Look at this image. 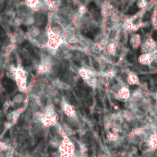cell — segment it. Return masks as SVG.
<instances>
[{
  "mask_svg": "<svg viewBox=\"0 0 157 157\" xmlns=\"http://www.w3.org/2000/svg\"><path fill=\"white\" fill-rule=\"evenodd\" d=\"M10 73L12 75V78L15 81L16 85L19 91L22 94L28 93V75L25 69L19 67H12L10 68Z\"/></svg>",
  "mask_w": 157,
  "mask_h": 157,
  "instance_id": "6da1fadb",
  "label": "cell"
},
{
  "mask_svg": "<svg viewBox=\"0 0 157 157\" xmlns=\"http://www.w3.org/2000/svg\"><path fill=\"white\" fill-rule=\"evenodd\" d=\"M45 36H46L45 46L48 48V50L50 52H53L52 54H56L58 51L59 47L64 43L63 36L55 33L50 27L47 28V30L45 32Z\"/></svg>",
  "mask_w": 157,
  "mask_h": 157,
  "instance_id": "7a4b0ae2",
  "label": "cell"
},
{
  "mask_svg": "<svg viewBox=\"0 0 157 157\" xmlns=\"http://www.w3.org/2000/svg\"><path fill=\"white\" fill-rule=\"evenodd\" d=\"M61 108L63 113L68 119H75L77 117V113L74 106L64 99L61 101Z\"/></svg>",
  "mask_w": 157,
  "mask_h": 157,
  "instance_id": "3957f363",
  "label": "cell"
},
{
  "mask_svg": "<svg viewBox=\"0 0 157 157\" xmlns=\"http://www.w3.org/2000/svg\"><path fill=\"white\" fill-rule=\"evenodd\" d=\"M52 69V62L49 57H45V59L42 60V62L37 66V73L40 75L48 74Z\"/></svg>",
  "mask_w": 157,
  "mask_h": 157,
  "instance_id": "277c9868",
  "label": "cell"
},
{
  "mask_svg": "<svg viewBox=\"0 0 157 157\" xmlns=\"http://www.w3.org/2000/svg\"><path fill=\"white\" fill-rule=\"evenodd\" d=\"M78 76H80L85 82H87L92 77H94L95 75L92 69H90L88 67H81L78 69Z\"/></svg>",
  "mask_w": 157,
  "mask_h": 157,
  "instance_id": "5b68a950",
  "label": "cell"
},
{
  "mask_svg": "<svg viewBox=\"0 0 157 157\" xmlns=\"http://www.w3.org/2000/svg\"><path fill=\"white\" fill-rule=\"evenodd\" d=\"M154 60V57L151 53H142L139 56V63L141 65H151Z\"/></svg>",
  "mask_w": 157,
  "mask_h": 157,
  "instance_id": "8992f818",
  "label": "cell"
},
{
  "mask_svg": "<svg viewBox=\"0 0 157 157\" xmlns=\"http://www.w3.org/2000/svg\"><path fill=\"white\" fill-rule=\"evenodd\" d=\"M147 144H148V150L151 151H153L157 149V132H153L150 135Z\"/></svg>",
  "mask_w": 157,
  "mask_h": 157,
  "instance_id": "52a82bcc",
  "label": "cell"
},
{
  "mask_svg": "<svg viewBox=\"0 0 157 157\" xmlns=\"http://www.w3.org/2000/svg\"><path fill=\"white\" fill-rule=\"evenodd\" d=\"M44 2L41 0H25V4L28 9H31L33 10H39L42 8V4Z\"/></svg>",
  "mask_w": 157,
  "mask_h": 157,
  "instance_id": "ba28073f",
  "label": "cell"
},
{
  "mask_svg": "<svg viewBox=\"0 0 157 157\" xmlns=\"http://www.w3.org/2000/svg\"><path fill=\"white\" fill-rule=\"evenodd\" d=\"M117 97L121 100H128L130 97V91L128 89V87L127 86H123L121 88H119L117 90Z\"/></svg>",
  "mask_w": 157,
  "mask_h": 157,
  "instance_id": "9c48e42d",
  "label": "cell"
},
{
  "mask_svg": "<svg viewBox=\"0 0 157 157\" xmlns=\"http://www.w3.org/2000/svg\"><path fill=\"white\" fill-rule=\"evenodd\" d=\"M130 45L132 46V48L134 49H137L140 46L141 44V38H140V35L138 34V33H134L131 35L130 37Z\"/></svg>",
  "mask_w": 157,
  "mask_h": 157,
  "instance_id": "30bf717a",
  "label": "cell"
},
{
  "mask_svg": "<svg viewBox=\"0 0 157 157\" xmlns=\"http://www.w3.org/2000/svg\"><path fill=\"white\" fill-rule=\"evenodd\" d=\"M40 34H41L40 29L38 27H34V26L31 27V29L28 32V36L31 39H37Z\"/></svg>",
  "mask_w": 157,
  "mask_h": 157,
  "instance_id": "8fae6325",
  "label": "cell"
},
{
  "mask_svg": "<svg viewBox=\"0 0 157 157\" xmlns=\"http://www.w3.org/2000/svg\"><path fill=\"white\" fill-rule=\"evenodd\" d=\"M24 100H25V97H24V94L21 93V94H16L13 99H12V104L14 105H21L24 103Z\"/></svg>",
  "mask_w": 157,
  "mask_h": 157,
  "instance_id": "7c38bea8",
  "label": "cell"
},
{
  "mask_svg": "<svg viewBox=\"0 0 157 157\" xmlns=\"http://www.w3.org/2000/svg\"><path fill=\"white\" fill-rule=\"evenodd\" d=\"M127 81L130 85H136L139 83L140 80H139V77L134 74V73H129L127 77Z\"/></svg>",
  "mask_w": 157,
  "mask_h": 157,
  "instance_id": "4fadbf2b",
  "label": "cell"
},
{
  "mask_svg": "<svg viewBox=\"0 0 157 157\" xmlns=\"http://www.w3.org/2000/svg\"><path fill=\"white\" fill-rule=\"evenodd\" d=\"M105 48H106L107 52H108L110 55H115L116 52H117V44L116 42L108 43Z\"/></svg>",
  "mask_w": 157,
  "mask_h": 157,
  "instance_id": "5bb4252c",
  "label": "cell"
},
{
  "mask_svg": "<svg viewBox=\"0 0 157 157\" xmlns=\"http://www.w3.org/2000/svg\"><path fill=\"white\" fill-rule=\"evenodd\" d=\"M23 22L25 25H28V26H31V25H33L35 23V17L33 15H27L25 17V19L23 20Z\"/></svg>",
  "mask_w": 157,
  "mask_h": 157,
  "instance_id": "9a60e30c",
  "label": "cell"
},
{
  "mask_svg": "<svg viewBox=\"0 0 157 157\" xmlns=\"http://www.w3.org/2000/svg\"><path fill=\"white\" fill-rule=\"evenodd\" d=\"M119 138H120V137H119L118 133L114 132V131H109L108 134H107V139H108V140L111 141V142H116Z\"/></svg>",
  "mask_w": 157,
  "mask_h": 157,
  "instance_id": "2e32d148",
  "label": "cell"
},
{
  "mask_svg": "<svg viewBox=\"0 0 157 157\" xmlns=\"http://www.w3.org/2000/svg\"><path fill=\"white\" fill-rule=\"evenodd\" d=\"M87 11H88L87 7H86L85 5H83V4H82V5L78 6V8L77 14H78V16H81V17H83V16L87 13Z\"/></svg>",
  "mask_w": 157,
  "mask_h": 157,
  "instance_id": "e0dca14e",
  "label": "cell"
},
{
  "mask_svg": "<svg viewBox=\"0 0 157 157\" xmlns=\"http://www.w3.org/2000/svg\"><path fill=\"white\" fill-rule=\"evenodd\" d=\"M146 5H147V1H146V0H139L138 3H137V6L140 9H144L146 7Z\"/></svg>",
  "mask_w": 157,
  "mask_h": 157,
  "instance_id": "ac0fdd59",
  "label": "cell"
},
{
  "mask_svg": "<svg viewBox=\"0 0 157 157\" xmlns=\"http://www.w3.org/2000/svg\"><path fill=\"white\" fill-rule=\"evenodd\" d=\"M156 57H157V56H156Z\"/></svg>",
  "mask_w": 157,
  "mask_h": 157,
  "instance_id": "d6986e66",
  "label": "cell"
}]
</instances>
